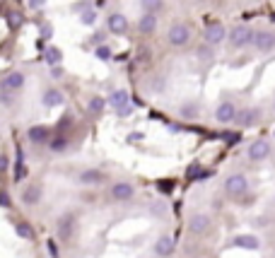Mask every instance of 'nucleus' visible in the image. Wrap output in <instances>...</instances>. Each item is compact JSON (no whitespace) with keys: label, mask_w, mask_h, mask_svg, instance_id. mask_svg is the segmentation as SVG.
Instances as JSON below:
<instances>
[{"label":"nucleus","mask_w":275,"mask_h":258,"mask_svg":"<svg viewBox=\"0 0 275 258\" xmlns=\"http://www.w3.org/2000/svg\"><path fill=\"white\" fill-rule=\"evenodd\" d=\"M224 193L229 195L232 200H239L249 193V179L244 174H229L224 179Z\"/></svg>","instance_id":"obj_1"},{"label":"nucleus","mask_w":275,"mask_h":258,"mask_svg":"<svg viewBox=\"0 0 275 258\" xmlns=\"http://www.w3.org/2000/svg\"><path fill=\"white\" fill-rule=\"evenodd\" d=\"M167 39H169V44H172L174 49L186 46V44L191 41V29H189V24H184V22H174V24L169 27Z\"/></svg>","instance_id":"obj_2"},{"label":"nucleus","mask_w":275,"mask_h":258,"mask_svg":"<svg viewBox=\"0 0 275 258\" xmlns=\"http://www.w3.org/2000/svg\"><path fill=\"white\" fill-rule=\"evenodd\" d=\"M227 39H229V44H232L234 49H244V46L251 44V39H254V29H251L249 24H237L232 32H227Z\"/></svg>","instance_id":"obj_3"},{"label":"nucleus","mask_w":275,"mask_h":258,"mask_svg":"<svg viewBox=\"0 0 275 258\" xmlns=\"http://www.w3.org/2000/svg\"><path fill=\"white\" fill-rule=\"evenodd\" d=\"M254 49L261 51V53H268L275 49V32H268V29H261V32H254V39H251Z\"/></svg>","instance_id":"obj_4"},{"label":"nucleus","mask_w":275,"mask_h":258,"mask_svg":"<svg viewBox=\"0 0 275 258\" xmlns=\"http://www.w3.org/2000/svg\"><path fill=\"white\" fill-rule=\"evenodd\" d=\"M203 36H206V41L210 46H220L227 39V27L222 22H210L206 27V32H203Z\"/></svg>","instance_id":"obj_5"},{"label":"nucleus","mask_w":275,"mask_h":258,"mask_svg":"<svg viewBox=\"0 0 275 258\" xmlns=\"http://www.w3.org/2000/svg\"><path fill=\"white\" fill-rule=\"evenodd\" d=\"M246 155H249L251 162H263V159H268V155H271V142L263 140V138H258V140H254V142L249 145Z\"/></svg>","instance_id":"obj_6"},{"label":"nucleus","mask_w":275,"mask_h":258,"mask_svg":"<svg viewBox=\"0 0 275 258\" xmlns=\"http://www.w3.org/2000/svg\"><path fill=\"white\" fill-rule=\"evenodd\" d=\"M22 87H24V75L17 72V70L7 72V75L0 80V89H5V92H19Z\"/></svg>","instance_id":"obj_7"},{"label":"nucleus","mask_w":275,"mask_h":258,"mask_svg":"<svg viewBox=\"0 0 275 258\" xmlns=\"http://www.w3.org/2000/svg\"><path fill=\"white\" fill-rule=\"evenodd\" d=\"M133 195H136V189H133V184H128V181H119V184L111 186V198L119 200V203H126V200H131Z\"/></svg>","instance_id":"obj_8"},{"label":"nucleus","mask_w":275,"mask_h":258,"mask_svg":"<svg viewBox=\"0 0 275 258\" xmlns=\"http://www.w3.org/2000/svg\"><path fill=\"white\" fill-rule=\"evenodd\" d=\"M56 232H58V237H61L63 241H68L70 237H72V232H75V215H72V212H66V215L58 220Z\"/></svg>","instance_id":"obj_9"},{"label":"nucleus","mask_w":275,"mask_h":258,"mask_svg":"<svg viewBox=\"0 0 275 258\" xmlns=\"http://www.w3.org/2000/svg\"><path fill=\"white\" fill-rule=\"evenodd\" d=\"M258 119H261V109L251 106V109L239 111L234 121H239V126H244V128H251V126H256V123H258Z\"/></svg>","instance_id":"obj_10"},{"label":"nucleus","mask_w":275,"mask_h":258,"mask_svg":"<svg viewBox=\"0 0 275 258\" xmlns=\"http://www.w3.org/2000/svg\"><path fill=\"white\" fill-rule=\"evenodd\" d=\"M234 246L244 249V251H258L261 249V239L256 234H239V237H234Z\"/></svg>","instance_id":"obj_11"},{"label":"nucleus","mask_w":275,"mask_h":258,"mask_svg":"<svg viewBox=\"0 0 275 258\" xmlns=\"http://www.w3.org/2000/svg\"><path fill=\"white\" fill-rule=\"evenodd\" d=\"M189 229H191V234H206L210 229V217L206 212H198V215L189 217Z\"/></svg>","instance_id":"obj_12"},{"label":"nucleus","mask_w":275,"mask_h":258,"mask_svg":"<svg viewBox=\"0 0 275 258\" xmlns=\"http://www.w3.org/2000/svg\"><path fill=\"white\" fill-rule=\"evenodd\" d=\"M106 24H109V32L116 34V36H121V34L128 32V19H126L121 12H114V15L106 19Z\"/></svg>","instance_id":"obj_13"},{"label":"nucleus","mask_w":275,"mask_h":258,"mask_svg":"<svg viewBox=\"0 0 275 258\" xmlns=\"http://www.w3.org/2000/svg\"><path fill=\"white\" fill-rule=\"evenodd\" d=\"M215 119H217L220 123H232V121L237 119V106H234L232 102H222V104L217 106V111H215Z\"/></svg>","instance_id":"obj_14"},{"label":"nucleus","mask_w":275,"mask_h":258,"mask_svg":"<svg viewBox=\"0 0 275 258\" xmlns=\"http://www.w3.org/2000/svg\"><path fill=\"white\" fill-rule=\"evenodd\" d=\"M174 254V239L172 237H159L157 241H155V256H159V258H167V256H172Z\"/></svg>","instance_id":"obj_15"},{"label":"nucleus","mask_w":275,"mask_h":258,"mask_svg":"<svg viewBox=\"0 0 275 258\" xmlns=\"http://www.w3.org/2000/svg\"><path fill=\"white\" fill-rule=\"evenodd\" d=\"M27 135H29V140H32L34 145H44V142L51 140V128H49V126H32Z\"/></svg>","instance_id":"obj_16"},{"label":"nucleus","mask_w":275,"mask_h":258,"mask_svg":"<svg viewBox=\"0 0 275 258\" xmlns=\"http://www.w3.org/2000/svg\"><path fill=\"white\" fill-rule=\"evenodd\" d=\"M66 102V97H63V92L61 89H56V87H49L46 92H44V104L49 106V109H53V106H61Z\"/></svg>","instance_id":"obj_17"},{"label":"nucleus","mask_w":275,"mask_h":258,"mask_svg":"<svg viewBox=\"0 0 275 258\" xmlns=\"http://www.w3.org/2000/svg\"><path fill=\"white\" fill-rule=\"evenodd\" d=\"M109 104H111L116 111H121V109L131 106V97H128V92H126V89H116V92L109 97Z\"/></svg>","instance_id":"obj_18"},{"label":"nucleus","mask_w":275,"mask_h":258,"mask_svg":"<svg viewBox=\"0 0 275 258\" xmlns=\"http://www.w3.org/2000/svg\"><path fill=\"white\" fill-rule=\"evenodd\" d=\"M138 29H140V34H152V32L157 29V15H155V12H145V15L140 17Z\"/></svg>","instance_id":"obj_19"},{"label":"nucleus","mask_w":275,"mask_h":258,"mask_svg":"<svg viewBox=\"0 0 275 258\" xmlns=\"http://www.w3.org/2000/svg\"><path fill=\"white\" fill-rule=\"evenodd\" d=\"M77 181L85 184V186H94V184H102V181H104V174H102L99 169H85Z\"/></svg>","instance_id":"obj_20"},{"label":"nucleus","mask_w":275,"mask_h":258,"mask_svg":"<svg viewBox=\"0 0 275 258\" xmlns=\"http://www.w3.org/2000/svg\"><path fill=\"white\" fill-rule=\"evenodd\" d=\"M41 200V189L39 186H29L24 193H22V203L24 205H36Z\"/></svg>","instance_id":"obj_21"},{"label":"nucleus","mask_w":275,"mask_h":258,"mask_svg":"<svg viewBox=\"0 0 275 258\" xmlns=\"http://www.w3.org/2000/svg\"><path fill=\"white\" fill-rule=\"evenodd\" d=\"M15 232H17V237H22V239H34V227L29 224V222H15Z\"/></svg>","instance_id":"obj_22"},{"label":"nucleus","mask_w":275,"mask_h":258,"mask_svg":"<svg viewBox=\"0 0 275 258\" xmlns=\"http://www.w3.org/2000/svg\"><path fill=\"white\" fill-rule=\"evenodd\" d=\"M44 58H46V63H49V65H58L61 61H63V53H61V49L49 46V49L44 51Z\"/></svg>","instance_id":"obj_23"},{"label":"nucleus","mask_w":275,"mask_h":258,"mask_svg":"<svg viewBox=\"0 0 275 258\" xmlns=\"http://www.w3.org/2000/svg\"><path fill=\"white\" fill-rule=\"evenodd\" d=\"M80 19H82L85 27H94V22H97V12H94L92 7H85V10L80 12Z\"/></svg>","instance_id":"obj_24"},{"label":"nucleus","mask_w":275,"mask_h":258,"mask_svg":"<svg viewBox=\"0 0 275 258\" xmlns=\"http://www.w3.org/2000/svg\"><path fill=\"white\" fill-rule=\"evenodd\" d=\"M140 5H142V10L145 12H159L162 7H164V0H140Z\"/></svg>","instance_id":"obj_25"},{"label":"nucleus","mask_w":275,"mask_h":258,"mask_svg":"<svg viewBox=\"0 0 275 258\" xmlns=\"http://www.w3.org/2000/svg\"><path fill=\"white\" fill-rule=\"evenodd\" d=\"M179 114H181L184 119H193V116L198 114V104H193V102H189V104H181V106H179Z\"/></svg>","instance_id":"obj_26"},{"label":"nucleus","mask_w":275,"mask_h":258,"mask_svg":"<svg viewBox=\"0 0 275 258\" xmlns=\"http://www.w3.org/2000/svg\"><path fill=\"white\" fill-rule=\"evenodd\" d=\"M104 106H106V102H104L102 97H92V99H89V104H87V109H89L92 114H102V111H104Z\"/></svg>","instance_id":"obj_27"},{"label":"nucleus","mask_w":275,"mask_h":258,"mask_svg":"<svg viewBox=\"0 0 275 258\" xmlns=\"http://www.w3.org/2000/svg\"><path fill=\"white\" fill-rule=\"evenodd\" d=\"M49 145H51V150H53V152H61V150H66V147H68V138H66V135H56V140H51Z\"/></svg>","instance_id":"obj_28"},{"label":"nucleus","mask_w":275,"mask_h":258,"mask_svg":"<svg viewBox=\"0 0 275 258\" xmlns=\"http://www.w3.org/2000/svg\"><path fill=\"white\" fill-rule=\"evenodd\" d=\"M22 22H24V17H22L19 12H10V15H7V24H10V29L22 27Z\"/></svg>","instance_id":"obj_29"},{"label":"nucleus","mask_w":275,"mask_h":258,"mask_svg":"<svg viewBox=\"0 0 275 258\" xmlns=\"http://www.w3.org/2000/svg\"><path fill=\"white\" fill-rule=\"evenodd\" d=\"M15 94H17V92H5V89H0V104H2V106H12V104H15Z\"/></svg>","instance_id":"obj_30"},{"label":"nucleus","mask_w":275,"mask_h":258,"mask_svg":"<svg viewBox=\"0 0 275 258\" xmlns=\"http://www.w3.org/2000/svg\"><path fill=\"white\" fill-rule=\"evenodd\" d=\"M94 53H97V58H102V61H109V58H111V49H109L106 44H99Z\"/></svg>","instance_id":"obj_31"},{"label":"nucleus","mask_w":275,"mask_h":258,"mask_svg":"<svg viewBox=\"0 0 275 258\" xmlns=\"http://www.w3.org/2000/svg\"><path fill=\"white\" fill-rule=\"evenodd\" d=\"M27 176V167H24V162H19L17 167H15V181H22Z\"/></svg>","instance_id":"obj_32"},{"label":"nucleus","mask_w":275,"mask_h":258,"mask_svg":"<svg viewBox=\"0 0 275 258\" xmlns=\"http://www.w3.org/2000/svg\"><path fill=\"white\" fill-rule=\"evenodd\" d=\"M46 246H49V251H51V258H58V246L53 244V239H49V244H46Z\"/></svg>","instance_id":"obj_33"},{"label":"nucleus","mask_w":275,"mask_h":258,"mask_svg":"<svg viewBox=\"0 0 275 258\" xmlns=\"http://www.w3.org/2000/svg\"><path fill=\"white\" fill-rule=\"evenodd\" d=\"M0 207H10V195L5 191H0Z\"/></svg>","instance_id":"obj_34"},{"label":"nucleus","mask_w":275,"mask_h":258,"mask_svg":"<svg viewBox=\"0 0 275 258\" xmlns=\"http://www.w3.org/2000/svg\"><path fill=\"white\" fill-rule=\"evenodd\" d=\"M207 46H210V44H207ZM207 46H201V49H198V58H210V49H207Z\"/></svg>","instance_id":"obj_35"},{"label":"nucleus","mask_w":275,"mask_h":258,"mask_svg":"<svg viewBox=\"0 0 275 258\" xmlns=\"http://www.w3.org/2000/svg\"><path fill=\"white\" fill-rule=\"evenodd\" d=\"M51 75H53V77H61V75H63V70H61L58 65H51Z\"/></svg>","instance_id":"obj_36"},{"label":"nucleus","mask_w":275,"mask_h":258,"mask_svg":"<svg viewBox=\"0 0 275 258\" xmlns=\"http://www.w3.org/2000/svg\"><path fill=\"white\" fill-rule=\"evenodd\" d=\"M5 169H7V157H5V155H0V174H2Z\"/></svg>","instance_id":"obj_37"},{"label":"nucleus","mask_w":275,"mask_h":258,"mask_svg":"<svg viewBox=\"0 0 275 258\" xmlns=\"http://www.w3.org/2000/svg\"><path fill=\"white\" fill-rule=\"evenodd\" d=\"M128 140H131V142H138V140H142V135H140V133H131Z\"/></svg>","instance_id":"obj_38"},{"label":"nucleus","mask_w":275,"mask_h":258,"mask_svg":"<svg viewBox=\"0 0 275 258\" xmlns=\"http://www.w3.org/2000/svg\"><path fill=\"white\" fill-rule=\"evenodd\" d=\"M44 2H46V0H29L32 7H44Z\"/></svg>","instance_id":"obj_39"},{"label":"nucleus","mask_w":275,"mask_h":258,"mask_svg":"<svg viewBox=\"0 0 275 258\" xmlns=\"http://www.w3.org/2000/svg\"><path fill=\"white\" fill-rule=\"evenodd\" d=\"M41 34H44V36H51V27L44 24V27H41Z\"/></svg>","instance_id":"obj_40"}]
</instances>
